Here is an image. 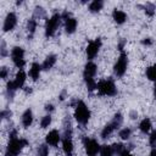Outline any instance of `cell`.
I'll list each match as a JSON object with an SVG mask.
<instances>
[{"label": "cell", "instance_id": "74e56055", "mask_svg": "<svg viewBox=\"0 0 156 156\" xmlns=\"http://www.w3.org/2000/svg\"><path fill=\"white\" fill-rule=\"evenodd\" d=\"M121 156H134V155H132V154H129V152H128V150L126 149V150L123 151V154H122Z\"/></svg>", "mask_w": 156, "mask_h": 156}, {"label": "cell", "instance_id": "3957f363", "mask_svg": "<svg viewBox=\"0 0 156 156\" xmlns=\"http://www.w3.org/2000/svg\"><path fill=\"white\" fill-rule=\"evenodd\" d=\"M27 144L28 141L26 139H18V138L10 139L9 145L6 147V156H17Z\"/></svg>", "mask_w": 156, "mask_h": 156}, {"label": "cell", "instance_id": "30bf717a", "mask_svg": "<svg viewBox=\"0 0 156 156\" xmlns=\"http://www.w3.org/2000/svg\"><path fill=\"white\" fill-rule=\"evenodd\" d=\"M61 16L65 20V29H66V33H68V34L74 33V30L77 28V20L74 17H72L71 13H68V12H63Z\"/></svg>", "mask_w": 156, "mask_h": 156}, {"label": "cell", "instance_id": "1f68e13d", "mask_svg": "<svg viewBox=\"0 0 156 156\" xmlns=\"http://www.w3.org/2000/svg\"><path fill=\"white\" fill-rule=\"evenodd\" d=\"M44 15H45V12H44L43 7L37 6V7H35V11H34V17H39V18H41V17H44Z\"/></svg>", "mask_w": 156, "mask_h": 156}, {"label": "cell", "instance_id": "f35d334b", "mask_svg": "<svg viewBox=\"0 0 156 156\" xmlns=\"http://www.w3.org/2000/svg\"><path fill=\"white\" fill-rule=\"evenodd\" d=\"M150 156H156V147H152V150L150 152Z\"/></svg>", "mask_w": 156, "mask_h": 156}, {"label": "cell", "instance_id": "e0dca14e", "mask_svg": "<svg viewBox=\"0 0 156 156\" xmlns=\"http://www.w3.org/2000/svg\"><path fill=\"white\" fill-rule=\"evenodd\" d=\"M112 17H113V20H115V22H116L117 24H122V23H124L126 20H127V15H126V12L122 11V10H117V9L113 10V12H112Z\"/></svg>", "mask_w": 156, "mask_h": 156}, {"label": "cell", "instance_id": "ffe728a7", "mask_svg": "<svg viewBox=\"0 0 156 156\" xmlns=\"http://www.w3.org/2000/svg\"><path fill=\"white\" fill-rule=\"evenodd\" d=\"M102 6H104V2L101 0H94V1H91L89 4V11L93 12V13L99 12L102 9Z\"/></svg>", "mask_w": 156, "mask_h": 156}, {"label": "cell", "instance_id": "d4e9b609", "mask_svg": "<svg viewBox=\"0 0 156 156\" xmlns=\"http://www.w3.org/2000/svg\"><path fill=\"white\" fill-rule=\"evenodd\" d=\"M111 146H112V149H113V152H115V155H118V156H121V155L123 154V151L126 150L124 145H123V144H119V143H117V144H113V145H111Z\"/></svg>", "mask_w": 156, "mask_h": 156}, {"label": "cell", "instance_id": "7c38bea8", "mask_svg": "<svg viewBox=\"0 0 156 156\" xmlns=\"http://www.w3.org/2000/svg\"><path fill=\"white\" fill-rule=\"evenodd\" d=\"M45 140H46V144H49V145H51V146H56V145L58 144V141L61 140L60 133H58L56 129H52V130H50V132L46 134Z\"/></svg>", "mask_w": 156, "mask_h": 156}, {"label": "cell", "instance_id": "4fadbf2b", "mask_svg": "<svg viewBox=\"0 0 156 156\" xmlns=\"http://www.w3.org/2000/svg\"><path fill=\"white\" fill-rule=\"evenodd\" d=\"M96 73V65L91 61L87 62L85 67H84V72H83V77L84 79H89V78H94Z\"/></svg>", "mask_w": 156, "mask_h": 156}, {"label": "cell", "instance_id": "e575fe53", "mask_svg": "<svg viewBox=\"0 0 156 156\" xmlns=\"http://www.w3.org/2000/svg\"><path fill=\"white\" fill-rule=\"evenodd\" d=\"M141 44H143V45H151V44H152V41H151V39H150V38H145V39H143V40H141Z\"/></svg>", "mask_w": 156, "mask_h": 156}, {"label": "cell", "instance_id": "cb8c5ba5", "mask_svg": "<svg viewBox=\"0 0 156 156\" xmlns=\"http://www.w3.org/2000/svg\"><path fill=\"white\" fill-rule=\"evenodd\" d=\"M146 77H147L150 80L156 82V63L146 68Z\"/></svg>", "mask_w": 156, "mask_h": 156}, {"label": "cell", "instance_id": "7402d4cb", "mask_svg": "<svg viewBox=\"0 0 156 156\" xmlns=\"http://www.w3.org/2000/svg\"><path fill=\"white\" fill-rule=\"evenodd\" d=\"M139 129L143 132V133H147L150 129H151V121L149 119V118H144L141 122H140V124H139Z\"/></svg>", "mask_w": 156, "mask_h": 156}, {"label": "cell", "instance_id": "8d00e7d4", "mask_svg": "<svg viewBox=\"0 0 156 156\" xmlns=\"http://www.w3.org/2000/svg\"><path fill=\"white\" fill-rule=\"evenodd\" d=\"M45 110H46V111H49V112H51V111L54 110V106H52L51 104H49V105H46V106H45Z\"/></svg>", "mask_w": 156, "mask_h": 156}, {"label": "cell", "instance_id": "d6986e66", "mask_svg": "<svg viewBox=\"0 0 156 156\" xmlns=\"http://www.w3.org/2000/svg\"><path fill=\"white\" fill-rule=\"evenodd\" d=\"M56 63V56L55 55H49V56H46V58L44 60V62H43V65H41V67H43V69H45V71H48V69H50V68H52V66Z\"/></svg>", "mask_w": 156, "mask_h": 156}, {"label": "cell", "instance_id": "44dd1931", "mask_svg": "<svg viewBox=\"0 0 156 156\" xmlns=\"http://www.w3.org/2000/svg\"><path fill=\"white\" fill-rule=\"evenodd\" d=\"M27 29H28V37L32 38L33 34H34V32H35V29H37V20H35L34 17L28 21V23H27Z\"/></svg>", "mask_w": 156, "mask_h": 156}, {"label": "cell", "instance_id": "5bb4252c", "mask_svg": "<svg viewBox=\"0 0 156 156\" xmlns=\"http://www.w3.org/2000/svg\"><path fill=\"white\" fill-rule=\"evenodd\" d=\"M26 77H27V76H26V73H24V71H23V69H20V71L17 72V74H16L15 79L12 80L13 87L16 88V90H17V89L23 88L24 82H26Z\"/></svg>", "mask_w": 156, "mask_h": 156}, {"label": "cell", "instance_id": "f1b7e54d", "mask_svg": "<svg viewBox=\"0 0 156 156\" xmlns=\"http://www.w3.org/2000/svg\"><path fill=\"white\" fill-rule=\"evenodd\" d=\"M144 9H145V13L149 15V16H152V15L155 13V5H154V4L147 2V4L144 6Z\"/></svg>", "mask_w": 156, "mask_h": 156}, {"label": "cell", "instance_id": "7a4b0ae2", "mask_svg": "<svg viewBox=\"0 0 156 156\" xmlns=\"http://www.w3.org/2000/svg\"><path fill=\"white\" fill-rule=\"evenodd\" d=\"M74 118L79 124L85 126L90 118V111L83 101H78L74 108Z\"/></svg>", "mask_w": 156, "mask_h": 156}, {"label": "cell", "instance_id": "d590c367", "mask_svg": "<svg viewBox=\"0 0 156 156\" xmlns=\"http://www.w3.org/2000/svg\"><path fill=\"white\" fill-rule=\"evenodd\" d=\"M6 48H5V41H1V56H6Z\"/></svg>", "mask_w": 156, "mask_h": 156}, {"label": "cell", "instance_id": "9c48e42d", "mask_svg": "<svg viewBox=\"0 0 156 156\" xmlns=\"http://www.w3.org/2000/svg\"><path fill=\"white\" fill-rule=\"evenodd\" d=\"M100 48H101V39L100 38H96V39L91 40L87 46V57L89 60H93L96 56V54L99 52Z\"/></svg>", "mask_w": 156, "mask_h": 156}, {"label": "cell", "instance_id": "9a60e30c", "mask_svg": "<svg viewBox=\"0 0 156 156\" xmlns=\"http://www.w3.org/2000/svg\"><path fill=\"white\" fill-rule=\"evenodd\" d=\"M41 69H43L41 65H39L38 62H33L32 66H30V68H29V76H30V78L33 80H37L39 78V76H40Z\"/></svg>", "mask_w": 156, "mask_h": 156}, {"label": "cell", "instance_id": "4316f807", "mask_svg": "<svg viewBox=\"0 0 156 156\" xmlns=\"http://www.w3.org/2000/svg\"><path fill=\"white\" fill-rule=\"evenodd\" d=\"M130 134H132V130H130L129 128H123V129H121V130H119V136H121L123 140L129 139Z\"/></svg>", "mask_w": 156, "mask_h": 156}, {"label": "cell", "instance_id": "ba28073f", "mask_svg": "<svg viewBox=\"0 0 156 156\" xmlns=\"http://www.w3.org/2000/svg\"><path fill=\"white\" fill-rule=\"evenodd\" d=\"M83 144H84V147H85V151H87L88 156H96V154L101 149L99 143L95 139H91V138H84Z\"/></svg>", "mask_w": 156, "mask_h": 156}, {"label": "cell", "instance_id": "ac0fdd59", "mask_svg": "<svg viewBox=\"0 0 156 156\" xmlns=\"http://www.w3.org/2000/svg\"><path fill=\"white\" fill-rule=\"evenodd\" d=\"M33 122V112L30 108H27L22 115V124L24 128H28Z\"/></svg>", "mask_w": 156, "mask_h": 156}, {"label": "cell", "instance_id": "8992f818", "mask_svg": "<svg viewBox=\"0 0 156 156\" xmlns=\"http://www.w3.org/2000/svg\"><path fill=\"white\" fill-rule=\"evenodd\" d=\"M127 66H128V57H127V54L124 51H122L115 63V67H113L115 74L117 77H122L127 71Z\"/></svg>", "mask_w": 156, "mask_h": 156}, {"label": "cell", "instance_id": "8fae6325", "mask_svg": "<svg viewBox=\"0 0 156 156\" xmlns=\"http://www.w3.org/2000/svg\"><path fill=\"white\" fill-rule=\"evenodd\" d=\"M17 24V16L16 13L13 12H9L5 17V21H4V26H2V29L4 32H10L12 30Z\"/></svg>", "mask_w": 156, "mask_h": 156}, {"label": "cell", "instance_id": "83f0119b", "mask_svg": "<svg viewBox=\"0 0 156 156\" xmlns=\"http://www.w3.org/2000/svg\"><path fill=\"white\" fill-rule=\"evenodd\" d=\"M48 155H49V147L45 144L40 145L38 147V156H48Z\"/></svg>", "mask_w": 156, "mask_h": 156}, {"label": "cell", "instance_id": "f546056e", "mask_svg": "<svg viewBox=\"0 0 156 156\" xmlns=\"http://www.w3.org/2000/svg\"><path fill=\"white\" fill-rule=\"evenodd\" d=\"M50 123H51V116H50V115L44 116V117L41 118V121H40V126H41V128H46V127H49Z\"/></svg>", "mask_w": 156, "mask_h": 156}, {"label": "cell", "instance_id": "484cf974", "mask_svg": "<svg viewBox=\"0 0 156 156\" xmlns=\"http://www.w3.org/2000/svg\"><path fill=\"white\" fill-rule=\"evenodd\" d=\"M84 80H85V84H87V88H88L89 91H93V90L96 89L98 83L94 80V78H89V79H84Z\"/></svg>", "mask_w": 156, "mask_h": 156}, {"label": "cell", "instance_id": "5b68a950", "mask_svg": "<svg viewBox=\"0 0 156 156\" xmlns=\"http://www.w3.org/2000/svg\"><path fill=\"white\" fill-rule=\"evenodd\" d=\"M61 18L62 16L58 15V13H55L52 15L45 23V35L49 38V37H52L56 32V29L58 28L60 26V22H61Z\"/></svg>", "mask_w": 156, "mask_h": 156}, {"label": "cell", "instance_id": "603a6c76", "mask_svg": "<svg viewBox=\"0 0 156 156\" xmlns=\"http://www.w3.org/2000/svg\"><path fill=\"white\" fill-rule=\"evenodd\" d=\"M100 155L101 156H115L112 146L111 145H102L100 149Z\"/></svg>", "mask_w": 156, "mask_h": 156}, {"label": "cell", "instance_id": "277c9868", "mask_svg": "<svg viewBox=\"0 0 156 156\" xmlns=\"http://www.w3.org/2000/svg\"><path fill=\"white\" fill-rule=\"evenodd\" d=\"M122 121H123L122 115H121V113H116V115L113 116V119L104 127V129H102V132H101V136H102L104 139L108 138V136L113 133V130H116L117 128H119V126L122 124Z\"/></svg>", "mask_w": 156, "mask_h": 156}, {"label": "cell", "instance_id": "6da1fadb", "mask_svg": "<svg viewBox=\"0 0 156 156\" xmlns=\"http://www.w3.org/2000/svg\"><path fill=\"white\" fill-rule=\"evenodd\" d=\"M96 90L100 95H105V96H113L117 94V88L111 78L100 80L96 84Z\"/></svg>", "mask_w": 156, "mask_h": 156}, {"label": "cell", "instance_id": "ab89813d", "mask_svg": "<svg viewBox=\"0 0 156 156\" xmlns=\"http://www.w3.org/2000/svg\"><path fill=\"white\" fill-rule=\"evenodd\" d=\"M154 95H155V99H156V82H155V87H154Z\"/></svg>", "mask_w": 156, "mask_h": 156}, {"label": "cell", "instance_id": "2e32d148", "mask_svg": "<svg viewBox=\"0 0 156 156\" xmlns=\"http://www.w3.org/2000/svg\"><path fill=\"white\" fill-rule=\"evenodd\" d=\"M62 149L66 156H72L73 154V143L71 138H63L62 139Z\"/></svg>", "mask_w": 156, "mask_h": 156}, {"label": "cell", "instance_id": "4dcf8cb0", "mask_svg": "<svg viewBox=\"0 0 156 156\" xmlns=\"http://www.w3.org/2000/svg\"><path fill=\"white\" fill-rule=\"evenodd\" d=\"M149 143L152 147H156V130H152L151 134H150V138H149Z\"/></svg>", "mask_w": 156, "mask_h": 156}, {"label": "cell", "instance_id": "d6a6232c", "mask_svg": "<svg viewBox=\"0 0 156 156\" xmlns=\"http://www.w3.org/2000/svg\"><path fill=\"white\" fill-rule=\"evenodd\" d=\"M0 77L2 79H6V77H7V68L6 67H1L0 68Z\"/></svg>", "mask_w": 156, "mask_h": 156}, {"label": "cell", "instance_id": "836d02e7", "mask_svg": "<svg viewBox=\"0 0 156 156\" xmlns=\"http://www.w3.org/2000/svg\"><path fill=\"white\" fill-rule=\"evenodd\" d=\"M10 116H11V111H9V110H5V111L1 112V117H2V118H7V117H10Z\"/></svg>", "mask_w": 156, "mask_h": 156}, {"label": "cell", "instance_id": "52a82bcc", "mask_svg": "<svg viewBox=\"0 0 156 156\" xmlns=\"http://www.w3.org/2000/svg\"><path fill=\"white\" fill-rule=\"evenodd\" d=\"M11 58H12V62L15 63V66L22 69L24 63H26V61H24V50L20 46H15L11 50Z\"/></svg>", "mask_w": 156, "mask_h": 156}]
</instances>
